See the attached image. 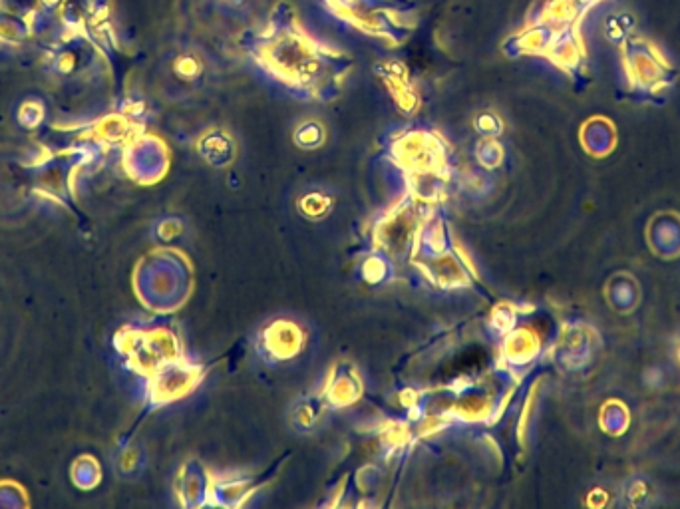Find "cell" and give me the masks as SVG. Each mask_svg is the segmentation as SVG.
<instances>
[{
	"instance_id": "1",
	"label": "cell",
	"mask_w": 680,
	"mask_h": 509,
	"mask_svg": "<svg viewBox=\"0 0 680 509\" xmlns=\"http://www.w3.org/2000/svg\"><path fill=\"white\" fill-rule=\"evenodd\" d=\"M227 2H229V0H227ZM231 2H233V4H237V2H241V0H231Z\"/></svg>"
}]
</instances>
